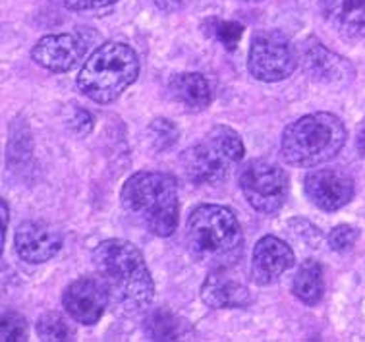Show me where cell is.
Here are the masks:
<instances>
[{
  "label": "cell",
  "instance_id": "29",
  "mask_svg": "<svg viewBox=\"0 0 365 342\" xmlns=\"http://www.w3.org/2000/svg\"><path fill=\"white\" fill-rule=\"evenodd\" d=\"M358 147H359V151H361V155H364V157H365V130L361 134H359Z\"/></svg>",
  "mask_w": 365,
  "mask_h": 342
},
{
  "label": "cell",
  "instance_id": "17",
  "mask_svg": "<svg viewBox=\"0 0 365 342\" xmlns=\"http://www.w3.org/2000/svg\"><path fill=\"white\" fill-rule=\"evenodd\" d=\"M168 91L178 105L187 111H203L211 105L212 91L203 74L184 72L176 74L168 81Z\"/></svg>",
  "mask_w": 365,
  "mask_h": 342
},
{
  "label": "cell",
  "instance_id": "15",
  "mask_svg": "<svg viewBox=\"0 0 365 342\" xmlns=\"http://www.w3.org/2000/svg\"><path fill=\"white\" fill-rule=\"evenodd\" d=\"M302 66L309 79L321 84H340L354 76V66L340 54L332 53L321 43L307 45L302 56Z\"/></svg>",
  "mask_w": 365,
  "mask_h": 342
},
{
  "label": "cell",
  "instance_id": "18",
  "mask_svg": "<svg viewBox=\"0 0 365 342\" xmlns=\"http://www.w3.org/2000/svg\"><path fill=\"white\" fill-rule=\"evenodd\" d=\"M294 294L306 306H317L323 300L325 281H323V267L317 261L309 259L299 265L294 278Z\"/></svg>",
  "mask_w": 365,
  "mask_h": 342
},
{
  "label": "cell",
  "instance_id": "23",
  "mask_svg": "<svg viewBox=\"0 0 365 342\" xmlns=\"http://www.w3.org/2000/svg\"><path fill=\"white\" fill-rule=\"evenodd\" d=\"M0 338L4 342L27 341L26 319L20 313H16V311H6L2 316V323H0Z\"/></svg>",
  "mask_w": 365,
  "mask_h": 342
},
{
  "label": "cell",
  "instance_id": "1",
  "mask_svg": "<svg viewBox=\"0 0 365 342\" xmlns=\"http://www.w3.org/2000/svg\"><path fill=\"white\" fill-rule=\"evenodd\" d=\"M93 265L108 290L114 313L135 317L151 306L155 283L138 246L122 238L105 240L95 248Z\"/></svg>",
  "mask_w": 365,
  "mask_h": 342
},
{
  "label": "cell",
  "instance_id": "26",
  "mask_svg": "<svg viewBox=\"0 0 365 342\" xmlns=\"http://www.w3.org/2000/svg\"><path fill=\"white\" fill-rule=\"evenodd\" d=\"M157 8H160L163 12H180V10H184V8L192 2V0H153Z\"/></svg>",
  "mask_w": 365,
  "mask_h": 342
},
{
  "label": "cell",
  "instance_id": "7",
  "mask_svg": "<svg viewBox=\"0 0 365 342\" xmlns=\"http://www.w3.org/2000/svg\"><path fill=\"white\" fill-rule=\"evenodd\" d=\"M240 186L253 209L271 215L284 205L288 198V176L282 169L269 161H252L242 171Z\"/></svg>",
  "mask_w": 365,
  "mask_h": 342
},
{
  "label": "cell",
  "instance_id": "16",
  "mask_svg": "<svg viewBox=\"0 0 365 342\" xmlns=\"http://www.w3.org/2000/svg\"><path fill=\"white\" fill-rule=\"evenodd\" d=\"M321 10L340 35H365V0H321Z\"/></svg>",
  "mask_w": 365,
  "mask_h": 342
},
{
  "label": "cell",
  "instance_id": "14",
  "mask_svg": "<svg viewBox=\"0 0 365 342\" xmlns=\"http://www.w3.org/2000/svg\"><path fill=\"white\" fill-rule=\"evenodd\" d=\"M201 300L211 309L247 308L252 294L246 284L228 275V269H212L201 286Z\"/></svg>",
  "mask_w": 365,
  "mask_h": 342
},
{
  "label": "cell",
  "instance_id": "24",
  "mask_svg": "<svg viewBox=\"0 0 365 342\" xmlns=\"http://www.w3.org/2000/svg\"><path fill=\"white\" fill-rule=\"evenodd\" d=\"M358 236L359 232L356 226H352V224H339L329 234V246H331V250L339 251V253H346V251H350L356 246Z\"/></svg>",
  "mask_w": 365,
  "mask_h": 342
},
{
  "label": "cell",
  "instance_id": "8",
  "mask_svg": "<svg viewBox=\"0 0 365 342\" xmlns=\"http://www.w3.org/2000/svg\"><path fill=\"white\" fill-rule=\"evenodd\" d=\"M247 70L259 81H280L296 70V54L280 31H261L253 37Z\"/></svg>",
  "mask_w": 365,
  "mask_h": 342
},
{
  "label": "cell",
  "instance_id": "11",
  "mask_svg": "<svg viewBox=\"0 0 365 342\" xmlns=\"http://www.w3.org/2000/svg\"><path fill=\"white\" fill-rule=\"evenodd\" d=\"M16 253L26 263H45L62 250V234L41 221H26L14 236Z\"/></svg>",
  "mask_w": 365,
  "mask_h": 342
},
{
  "label": "cell",
  "instance_id": "4",
  "mask_svg": "<svg viewBox=\"0 0 365 342\" xmlns=\"http://www.w3.org/2000/svg\"><path fill=\"white\" fill-rule=\"evenodd\" d=\"M348 132L344 122L331 112H313L286 126L280 141L288 165L317 166L342 151Z\"/></svg>",
  "mask_w": 365,
  "mask_h": 342
},
{
  "label": "cell",
  "instance_id": "19",
  "mask_svg": "<svg viewBox=\"0 0 365 342\" xmlns=\"http://www.w3.org/2000/svg\"><path fill=\"white\" fill-rule=\"evenodd\" d=\"M176 316L165 309L153 311L145 319V333L151 341H178L182 335V325L176 323Z\"/></svg>",
  "mask_w": 365,
  "mask_h": 342
},
{
  "label": "cell",
  "instance_id": "6",
  "mask_svg": "<svg viewBox=\"0 0 365 342\" xmlns=\"http://www.w3.org/2000/svg\"><path fill=\"white\" fill-rule=\"evenodd\" d=\"M244 141L228 126H215L180 157L186 178L193 184H219L244 159Z\"/></svg>",
  "mask_w": 365,
  "mask_h": 342
},
{
  "label": "cell",
  "instance_id": "27",
  "mask_svg": "<svg viewBox=\"0 0 365 342\" xmlns=\"http://www.w3.org/2000/svg\"><path fill=\"white\" fill-rule=\"evenodd\" d=\"M83 122L93 124V119H91V116H89L86 111H76V116L70 120V126H72L73 130L80 134V136H83V130H81V124H83Z\"/></svg>",
  "mask_w": 365,
  "mask_h": 342
},
{
  "label": "cell",
  "instance_id": "30",
  "mask_svg": "<svg viewBox=\"0 0 365 342\" xmlns=\"http://www.w3.org/2000/svg\"><path fill=\"white\" fill-rule=\"evenodd\" d=\"M246 2H259V0H246Z\"/></svg>",
  "mask_w": 365,
  "mask_h": 342
},
{
  "label": "cell",
  "instance_id": "3",
  "mask_svg": "<svg viewBox=\"0 0 365 342\" xmlns=\"http://www.w3.org/2000/svg\"><path fill=\"white\" fill-rule=\"evenodd\" d=\"M187 250L211 269H232L244 253V232L232 211L222 205H200L186 224Z\"/></svg>",
  "mask_w": 365,
  "mask_h": 342
},
{
  "label": "cell",
  "instance_id": "20",
  "mask_svg": "<svg viewBox=\"0 0 365 342\" xmlns=\"http://www.w3.org/2000/svg\"><path fill=\"white\" fill-rule=\"evenodd\" d=\"M37 335L41 341H72L73 331L64 317L56 311H47L37 319Z\"/></svg>",
  "mask_w": 365,
  "mask_h": 342
},
{
  "label": "cell",
  "instance_id": "5",
  "mask_svg": "<svg viewBox=\"0 0 365 342\" xmlns=\"http://www.w3.org/2000/svg\"><path fill=\"white\" fill-rule=\"evenodd\" d=\"M140 76V60L132 46L105 43L87 60L78 76V87L87 99L106 105L113 103Z\"/></svg>",
  "mask_w": 365,
  "mask_h": 342
},
{
  "label": "cell",
  "instance_id": "21",
  "mask_svg": "<svg viewBox=\"0 0 365 342\" xmlns=\"http://www.w3.org/2000/svg\"><path fill=\"white\" fill-rule=\"evenodd\" d=\"M178 138V128L166 119H155L147 128V139H149V144L155 151L159 153L168 151L170 147H174Z\"/></svg>",
  "mask_w": 365,
  "mask_h": 342
},
{
  "label": "cell",
  "instance_id": "22",
  "mask_svg": "<svg viewBox=\"0 0 365 342\" xmlns=\"http://www.w3.org/2000/svg\"><path fill=\"white\" fill-rule=\"evenodd\" d=\"M207 31L225 46L226 51H234L238 46L242 35H244V26L238 21L226 20H209L205 24Z\"/></svg>",
  "mask_w": 365,
  "mask_h": 342
},
{
  "label": "cell",
  "instance_id": "25",
  "mask_svg": "<svg viewBox=\"0 0 365 342\" xmlns=\"http://www.w3.org/2000/svg\"><path fill=\"white\" fill-rule=\"evenodd\" d=\"M56 2L68 10H101L114 4L116 0H56Z\"/></svg>",
  "mask_w": 365,
  "mask_h": 342
},
{
  "label": "cell",
  "instance_id": "2",
  "mask_svg": "<svg viewBox=\"0 0 365 342\" xmlns=\"http://www.w3.org/2000/svg\"><path fill=\"white\" fill-rule=\"evenodd\" d=\"M120 199L128 217L155 236H170L178 228V184L170 174L135 172L122 186Z\"/></svg>",
  "mask_w": 365,
  "mask_h": 342
},
{
  "label": "cell",
  "instance_id": "9",
  "mask_svg": "<svg viewBox=\"0 0 365 342\" xmlns=\"http://www.w3.org/2000/svg\"><path fill=\"white\" fill-rule=\"evenodd\" d=\"M62 306L73 321L81 325H95L105 309L110 306L108 290L97 276H80L66 286L62 294Z\"/></svg>",
  "mask_w": 365,
  "mask_h": 342
},
{
  "label": "cell",
  "instance_id": "12",
  "mask_svg": "<svg viewBox=\"0 0 365 342\" xmlns=\"http://www.w3.org/2000/svg\"><path fill=\"white\" fill-rule=\"evenodd\" d=\"M294 265L296 256L288 243L277 236L261 238L253 248L252 281L259 286H269L277 283Z\"/></svg>",
  "mask_w": 365,
  "mask_h": 342
},
{
  "label": "cell",
  "instance_id": "13",
  "mask_svg": "<svg viewBox=\"0 0 365 342\" xmlns=\"http://www.w3.org/2000/svg\"><path fill=\"white\" fill-rule=\"evenodd\" d=\"M83 51H86L83 43L73 35H47L37 41V45L31 51V59L35 64H39L48 72L64 74L80 64Z\"/></svg>",
  "mask_w": 365,
  "mask_h": 342
},
{
  "label": "cell",
  "instance_id": "10",
  "mask_svg": "<svg viewBox=\"0 0 365 342\" xmlns=\"http://www.w3.org/2000/svg\"><path fill=\"white\" fill-rule=\"evenodd\" d=\"M304 190L313 205L321 211H339L354 198V180L340 169H319L304 180Z\"/></svg>",
  "mask_w": 365,
  "mask_h": 342
},
{
  "label": "cell",
  "instance_id": "28",
  "mask_svg": "<svg viewBox=\"0 0 365 342\" xmlns=\"http://www.w3.org/2000/svg\"><path fill=\"white\" fill-rule=\"evenodd\" d=\"M0 215H2V234H0V238H2V243H4V236H6V228H8V203L6 201H2L0 203Z\"/></svg>",
  "mask_w": 365,
  "mask_h": 342
}]
</instances>
